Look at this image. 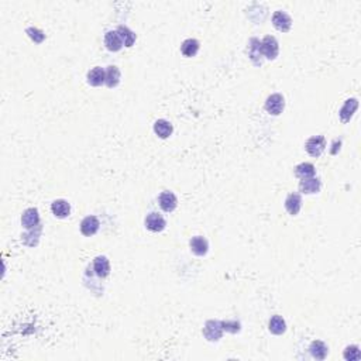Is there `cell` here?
Returning a JSON list of instances; mask_svg holds the SVG:
<instances>
[{
    "label": "cell",
    "mask_w": 361,
    "mask_h": 361,
    "mask_svg": "<svg viewBox=\"0 0 361 361\" xmlns=\"http://www.w3.org/2000/svg\"><path fill=\"white\" fill-rule=\"evenodd\" d=\"M51 210H53L54 216L59 217V219H64L68 217L71 213V206L67 201L64 199H58V201H54L51 205Z\"/></svg>",
    "instance_id": "cell-17"
},
{
    "label": "cell",
    "mask_w": 361,
    "mask_h": 361,
    "mask_svg": "<svg viewBox=\"0 0 361 361\" xmlns=\"http://www.w3.org/2000/svg\"><path fill=\"white\" fill-rule=\"evenodd\" d=\"M105 45L107 47L109 51H119L123 47V41H121L120 36L117 34V31H107L105 36Z\"/></svg>",
    "instance_id": "cell-13"
},
{
    "label": "cell",
    "mask_w": 361,
    "mask_h": 361,
    "mask_svg": "<svg viewBox=\"0 0 361 361\" xmlns=\"http://www.w3.org/2000/svg\"><path fill=\"white\" fill-rule=\"evenodd\" d=\"M94 269L95 272L97 274V277L100 278H106L107 275L110 274V264H109V260L103 255H99L96 257L94 261Z\"/></svg>",
    "instance_id": "cell-14"
},
{
    "label": "cell",
    "mask_w": 361,
    "mask_h": 361,
    "mask_svg": "<svg viewBox=\"0 0 361 361\" xmlns=\"http://www.w3.org/2000/svg\"><path fill=\"white\" fill-rule=\"evenodd\" d=\"M321 179L319 178H315V176L302 179L301 184H299V189L304 193H318L321 190Z\"/></svg>",
    "instance_id": "cell-11"
},
{
    "label": "cell",
    "mask_w": 361,
    "mask_h": 361,
    "mask_svg": "<svg viewBox=\"0 0 361 361\" xmlns=\"http://www.w3.org/2000/svg\"><path fill=\"white\" fill-rule=\"evenodd\" d=\"M106 82V72L100 67L94 68L88 72V83L92 86H100Z\"/></svg>",
    "instance_id": "cell-15"
},
{
    "label": "cell",
    "mask_w": 361,
    "mask_h": 361,
    "mask_svg": "<svg viewBox=\"0 0 361 361\" xmlns=\"http://www.w3.org/2000/svg\"><path fill=\"white\" fill-rule=\"evenodd\" d=\"M272 24L275 26L277 30H280L282 33H286V31H289V28L292 26V20L285 12L278 10L272 16Z\"/></svg>",
    "instance_id": "cell-5"
},
{
    "label": "cell",
    "mask_w": 361,
    "mask_h": 361,
    "mask_svg": "<svg viewBox=\"0 0 361 361\" xmlns=\"http://www.w3.org/2000/svg\"><path fill=\"white\" fill-rule=\"evenodd\" d=\"M190 250H192V253L196 255H205L208 253V250H209V244H208V240L205 239V237H202V236H195V237H192L190 239Z\"/></svg>",
    "instance_id": "cell-10"
},
{
    "label": "cell",
    "mask_w": 361,
    "mask_h": 361,
    "mask_svg": "<svg viewBox=\"0 0 361 361\" xmlns=\"http://www.w3.org/2000/svg\"><path fill=\"white\" fill-rule=\"evenodd\" d=\"M357 107H359V100H357V99H348V100H346L344 106L342 107V110L339 112L342 121H343V123L350 121V119H351L353 114H354V112L357 110Z\"/></svg>",
    "instance_id": "cell-12"
},
{
    "label": "cell",
    "mask_w": 361,
    "mask_h": 361,
    "mask_svg": "<svg viewBox=\"0 0 361 361\" xmlns=\"http://www.w3.org/2000/svg\"><path fill=\"white\" fill-rule=\"evenodd\" d=\"M120 82V71L117 67H109L106 69V83L109 88L117 86Z\"/></svg>",
    "instance_id": "cell-24"
},
{
    "label": "cell",
    "mask_w": 361,
    "mask_h": 361,
    "mask_svg": "<svg viewBox=\"0 0 361 361\" xmlns=\"http://www.w3.org/2000/svg\"><path fill=\"white\" fill-rule=\"evenodd\" d=\"M309 350H310L312 356H313L316 360H324L326 356H327V353H329L327 346H326L323 342H319V340L313 342V343L310 344V348H309Z\"/></svg>",
    "instance_id": "cell-20"
},
{
    "label": "cell",
    "mask_w": 361,
    "mask_h": 361,
    "mask_svg": "<svg viewBox=\"0 0 361 361\" xmlns=\"http://www.w3.org/2000/svg\"><path fill=\"white\" fill-rule=\"evenodd\" d=\"M198 51H199V41L198 40L189 38V40L184 41L181 45V53L185 57H195Z\"/></svg>",
    "instance_id": "cell-21"
},
{
    "label": "cell",
    "mask_w": 361,
    "mask_h": 361,
    "mask_svg": "<svg viewBox=\"0 0 361 361\" xmlns=\"http://www.w3.org/2000/svg\"><path fill=\"white\" fill-rule=\"evenodd\" d=\"M261 53H264L268 59L277 58V55L280 53V47H278V41L275 40V37L267 36L264 40L261 41Z\"/></svg>",
    "instance_id": "cell-3"
},
{
    "label": "cell",
    "mask_w": 361,
    "mask_h": 361,
    "mask_svg": "<svg viewBox=\"0 0 361 361\" xmlns=\"http://www.w3.org/2000/svg\"><path fill=\"white\" fill-rule=\"evenodd\" d=\"M99 226H100V223H99L96 216H88L80 223V233L86 237H91V236L96 234V231L99 230Z\"/></svg>",
    "instance_id": "cell-6"
},
{
    "label": "cell",
    "mask_w": 361,
    "mask_h": 361,
    "mask_svg": "<svg viewBox=\"0 0 361 361\" xmlns=\"http://www.w3.org/2000/svg\"><path fill=\"white\" fill-rule=\"evenodd\" d=\"M305 148H306L309 155H312V157H321L322 152L326 148V138L323 135L310 137L308 141H306V144H305Z\"/></svg>",
    "instance_id": "cell-1"
},
{
    "label": "cell",
    "mask_w": 361,
    "mask_h": 361,
    "mask_svg": "<svg viewBox=\"0 0 361 361\" xmlns=\"http://www.w3.org/2000/svg\"><path fill=\"white\" fill-rule=\"evenodd\" d=\"M40 223V216H38V210L37 209H27L26 212L23 213V217H21V225L24 226L28 230L31 228H37Z\"/></svg>",
    "instance_id": "cell-9"
},
{
    "label": "cell",
    "mask_w": 361,
    "mask_h": 361,
    "mask_svg": "<svg viewBox=\"0 0 361 361\" xmlns=\"http://www.w3.org/2000/svg\"><path fill=\"white\" fill-rule=\"evenodd\" d=\"M158 201H160V206L162 208L164 212H174L176 205H178L176 196H175L172 192H170V190L162 192L160 195V198H158Z\"/></svg>",
    "instance_id": "cell-8"
},
{
    "label": "cell",
    "mask_w": 361,
    "mask_h": 361,
    "mask_svg": "<svg viewBox=\"0 0 361 361\" xmlns=\"http://www.w3.org/2000/svg\"><path fill=\"white\" fill-rule=\"evenodd\" d=\"M222 332H223V327H222V322L217 321H209L206 322L205 324V329H203V335L210 342H216L222 337Z\"/></svg>",
    "instance_id": "cell-4"
},
{
    "label": "cell",
    "mask_w": 361,
    "mask_h": 361,
    "mask_svg": "<svg viewBox=\"0 0 361 361\" xmlns=\"http://www.w3.org/2000/svg\"><path fill=\"white\" fill-rule=\"evenodd\" d=\"M295 174L296 176H299L301 179H306V178H312L316 174V170L312 164L309 162H304V164H299L296 168H295Z\"/></svg>",
    "instance_id": "cell-22"
},
{
    "label": "cell",
    "mask_w": 361,
    "mask_h": 361,
    "mask_svg": "<svg viewBox=\"0 0 361 361\" xmlns=\"http://www.w3.org/2000/svg\"><path fill=\"white\" fill-rule=\"evenodd\" d=\"M146 226H147L148 230H151L154 233H160L165 228V220L161 214L152 212L146 217Z\"/></svg>",
    "instance_id": "cell-7"
},
{
    "label": "cell",
    "mask_w": 361,
    "mask_h": 361,
    "mask_svg": "<svg viewBox=\"0 0 361 361\" xmlns=\"http://www.w3.org/2000/svg\"><path fill=\"white\" fill-rule=\"evenodd\" d=\"M222 327L223 330L230 332V333H236L240 330V323L239 322H222Z\"/></svg>",
    "instance_id": "cell-27"
},
{
    "label": "cell",
    "mask_w": 361,
    "mask_h": 361,
    "mask_svg": "<svg viewBox=\"0 0 361 361\" xmlns=\"http://www.w3.org/2000/svg\"><path fill=\"white\" fill-rule=\"evenodd\" d=\"M116 31H117V34L120 36L121 41H123V45H126V47H133V44L135 42V34H134L129 27L120 26Z\"/></svg>",
    "instance_id": "cell-23"
},
{
    "label": "cell",
    "mask_w": 361,
    "mask_h": 361,
    "mask_svg": "<svg viewBox=\"0 0 361 361\" xmlns=\"http://www.w3.org/2000/svg\"><path fill=\"white\" fill-rule=\"evenodd\" d=\"M285 107V99L284 96L280 94H274L267 97V102H266V110H267L269 114H274V116H278L281 114L282 110Z\"/></svg>",
    "instance_id": "cell-2"
},
{
    "label": "cell",
    "mask_w": 361,
    "mask_h": 361,
    "mask_svg": "<svg viewBox=\"0 0 361 361\" xmlns=\"http://www.w3.org/2000/svg\"><path fill=\"white\" fill-rule=\"evenodd\" d=\"M268 329L272 335H282L285 333L286 330V323L282 319L281 316L275 315L269 319V323H268Z\"/></svg>",
    "instance_id": "cell-19"
},
{
    "label": "cell",
    "mask_w": 361,
    "mask_h": 361,
    "mask_svg": "<svg viewBox=\"0 0 361 361\" xmlns=\"http://www.w3.org/2000/svg\"><path fill=\"white\" fill-rule=\"evenodd\" d=\"M27 34L30 36V38L34 41V42H37V44H40L44 41L45 38V34L38 30V28H33V27H30V28H27Z\"/></svg>",
    "instance_id": "cell-26"
},
{
    "label": "cell",
    "mask_w": 361,
    "mask_h": 361,
    "mask_svg": "<svg viewBox=\"0 0 361 361\" xmlns=\"http://www.w3.org/2000/svg\"><path fill=\"white\" fill-rule=\"evenodd\" d=\"M301 208H302L301 195H298V193H291V195L286 198V201H285V209H286V212L289 214H292V216H295V214L299 213Z\"/></svg>",
    "instance_id": "cell-16"
},
{
    "label": "cell",
    "mask_w": 361,
    "mask_h": 361,
    "mask_svg": "<svg viewBox=\"0 0 361 361\" xmlns=\"http://www.w3.org/2000/svg\"><path fill=\"white\" fill-rule=\"evenodd\" d=\"M172 130H174L172 124L170 121L164 120V119L157 120L155 124H154V133L157 134L158 137H161V138H168L172 134Z\"/></svg>",
    "instance_id": "cell-18"
},
{
    "label": "cell",
    "mask_w": 361,
    "mask_h": 361,
    "mask_svg": "<svg viewBox=\"0 0 361 361\" xmlns=\"http://www.w3.org/2000/svg\"><path fill=\"white\" fill-rule=\"evenodd\" d=\"M344 359L348 361H357L361 359V353L357 346H350L344 350Z\"/></svg>",
    "instance_id": "cell-25"
}]
</instances>
